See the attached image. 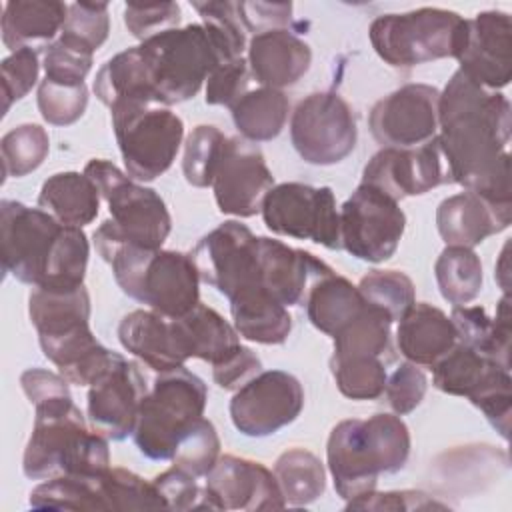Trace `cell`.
<instances>
[{"label": "cell", "mask_w": 512, "mask_h": 512, "mask_svg": "<svg viewBox=\"0 0 512 512\" xmlns=\"http://www.w3.org/2000/svg\"><path fill=\"white\" fill-rule=\"evenodd\" d=\"M510 132L508 98L456 70L438 100V144L450 180L492 202H512Z\"/></svg>", "instance_id": "1"}, {"label": "cell", "mask_w": 512, "mask_h": 512, "mask_svg": "<svg viewBox=\"0 0 512 512\" xmlns=\"http://www.w3.org/2000/svg\"><path fill=\"white\" fill-rule=\"evenodd\" d=\"M2 268L34 288L84 284L90 244L82 228L58 222L42 208L0 202Z\"/></svg>", "instance_id": "2"}, {"label": "cell", "mask_w": 512, "mask_h": 512, "mask_svg": "<svg viewBox=\"0 0 512 512\" xmlns=\"http://www.w3.org/2000/svg\"><path fill=\"white\" fill-rule=\"evenodd\" d=\"M410 444L408 426L398 414L338 422L326 446L328 470L338 496L350 502L376 490L380 474L404 468Z\"/></svg>", "instance_id": "3"}, {"label": "cell", "mask_w": 512, "mask_h": 512, "mask_svg": "<svg viewBox=\"0 0 512 512\" xmlns=\"http://www.w3.org/2000/svg\"><path fill=\"white\" fill-rule=\"evenodd\" d=\"M34 410V428L22 458L28 478L86 476L110 468L108 438L88 428L72 396L42 402Z\"/></svg>", "instance_id": "4"}, {"label": "cell", "mask_w": 512, "mask_h": 512, "mask_svg": "<svg viewBox=\"0 0 512 512\" xmlns=\"http://www.w3.org/2000/svg\"><path fill=\"white\" fill-rule=\"evenodd\" d=\"M102 258L124 294L162 316L180 318L200 302V274L190 254L118 244Z\"/></svg>", "instance_id": "5"}, {"label": "cell", "mask_w": 512, "mask_h": 512, "mask_svg": "<svg viewBox=\"0 0 512 512\" xmlns=\"http://www.w3.org/2000/svg\"><path fill=\"white\" fill-rule=\"evenodd\" d=\"M84 174L94 180L112 216L94 232L100 256L118 244L144 248H160L164 244L172 230V218L156 190L138 184L116 164L102 158L90 160L84 166Z\"/></svg>", "instance_id": "6"}, {"label": "cell", "mask_w": 512, "mask_h": 512, "mask_svg": "<svg viewBox=\"0 0 512 512\" xmlns=\"http://www.w3.org/2000/svg\"><path fill=\"white\" fill-rule=\"evenodd\" d=\"M138 50L164 106L196 96L212 70L228 60L220 42L204 24L164 30L146 38Z\"/></svg>", "instance_id": "7"}, {"label": "cell", "mask_w": 512, "mask_h": 512, "mask_svg": "<svg viewBox=\"0 0 512 512\" xmlns=\"http://www.w3.org/2000/svg\"><path fill=\"white\" fill-rule=\"evenodd\" d=\"M208 388L184 366L160 372L140 402L134 442L150 460H172L180 438L204 416Z\"/></svg>", "instance_id": "8"}, {"label": "cell", "mask_w": 512, "mask_h": 512, "mask_svg": "<svg viewBox=\"0 0 512 512\" xmlns=\"http://www.w3.org/2000/svg\"><path fill=\"white\" fill-rule=\"evenodd\" d=\"M464 32L466 18L452 10L430 6L378 16L368 28L372 48L394 68L456 58Z\"/></svg>", "instance_id": "9"}, {"label": "cell", "mask_w": 512, "mask_h": 512, "mask_svg": "<svg viewBox=\"0 0 512 512\" xmlns=\"http://www.w3.org/2000/svg\"><path fill=\"white\" fill-rule=\"evenodd\" d=\"M112 128L132 180L150 182L164 174L182 144L184 122L168 106L120 100L110 106Z\"/></svg>", "instance_id": "10"}, {"label": "cell", "mask_w": 512, "mask_h": 512, "mask_svg": "<svg viewBox=\"0 0 512 512\" xmlns=\"http://www.w3.org/2000/svg\"><path fill=\"white\" fill-rule=\"evenodd\" d=\"M32 508L48 510H156L166 508L152 482L124 468L86 476H56L30 492Z\"/></svg>", "instance_id": "11"}, {"label": "cell", "mask_w": 512, "mask_h": 512, "mask_svg": "<svg viewBox=\"0 0 512 512\" xmlns=\"http://www.w3.org/2000/svg\"><path fill=\"white\" fill-rule=\"evenodd\" d=\"M432 384L440 392L466 396L482 410L496 432L508 440L512 416V378L508 368L456 342V346L432 366Z\"/></svg>", "instance_id": "12"}, {"label": "cell", "mask_w": 512, "mask_h": 512, "mask_svg": "<svg viewBox=\"0 0 512 512\" xmlns=\"http://www.w3.org/2000/svg\"><path fill=\"white\" fill-rule=\"evenodd\" d=\"M260 212L266 228L274 234L310 240L330 250L342 248L340 212L328 186L302 182L274 184L264 196Z\"/></svg>", "instance_id": "13"}, {"label": "cell", "mask_w": 512, "mask_h": 512, "mask_svg": "<svg viewBox=\"0 0 512 512\" xmlns=\"http://www.w3.org/2000/svg\"><path fill=\"white\" fill-rule=\"evenodd\" d=\"M358 128L350 104L336 92H314L290 118V140L298 156L316 166L342 162L356 146Z\"/></svg>", "instance_id": "14"}, {"label": "cell", "mask_w": 512, "mask_h": 512, "mask_svg": "<svg viewBox=\"0 0 512 512\" xmlns=\"http://www.w3.org/2000/svg\"><path fill=\"white\" fill-rule=\"evenodd\" d=\"M200 280L216 288L228 300L264 290L258 262V236L236 220H226L190 252Z\"/></svg>", "instance_id": "15"}, {"label": "cell", "mask_w": 512, "mask_h": 512, "mask_svg": "<svg viewBox=\"0 0 512 512\" xmlns=\"http://www.w3.org/2000/svg\"><path fill=\"white\" fill-rule=\"evenodd\" d=\"M406 214L398 200L362 184L340 208V242L346 252L364 262L388 260L404 234Z\"/></svg>", "instance_id": "16"}, {"label": "cell", "mask_w": 512, "mask_h": 512, "mask_svg": "<svg viewBox=\"0 0 512 512\" xmlns=\"http://www.w3.org/2000/svg\"><path fill=\"white\" fill-rule=\"evenodd\" d=\"M302 408L300 380L284 370H266L236 390L230 400V418L244 436L264 438L292 424Z\"/></svg>", "instance_id": "17"}, {"label": "cell", "mask_w": 512, "mask_h": 512, "mask_svg": "<svg viewBox=\"0 0 512 512\" xmlns=\"http://www.w3.org/2000/svg\"><path fill=\"white\" fill-rule=\"evenodd\" d=\"M440 92L428 84H406L380 98L368 116L372 136L384 148H416L438 136Z\"/></svg>", "instance_id": "18"}, {"label": "cell", "mask_w": 512, "mask_h": 512, "mask_svg": "<svg viewBox=\"0 0 512 512\" xmlns=\"http://www.w3.org/2000/svg\"><path fill=\"white\" fill-rule=\"evenodd\" d=\"M452 182L438 136L416 148H382L362 172V184H370L394 200L420 196Z\"/></svg>", "instance_id": "19"}, {"label": "cell", "mask_w": 512, "mask_h": 512, "mask_svg": "<svg viewBox=\"0 0 512 512\" xmlns=\"http://www.w3.org/2000/svg\"><path fill=\"white\" fill-rule=\"evenodd\" d=\"M274 186V176L258 146L244 138H226L214 172L212 190L222 214L250 218Z\"/></svg>", "instance_id": "20"}, {"label": "cell", "mask_w": 512, "mask_h": 512, "mask_svg": "<svg viewBox=\"0 0 512 512\" xmlns=\"http://www.w3.org/2000/svg\"><path fill=\"white\" fill-rule=\"evenodd\" d=\"M146 392L148 384L138 364L118 356L88 388V418L94 430L110 440L130 436Z\"/></svg>", "instance_id": "21"}, {"label": "cell", "mask_w": 512, "mask_h": 512, "mask_svg": "<svg viewBox=\"0 0 512 512\" xmlns=\"http://www.w3.org/2000/svg\"><path fill=\"white\" fill-rule=\"evenodd\" d=\"M460 72L476 84L498 90L512 78V22L502 10H484L466 18V32L456 54Z\"/></svg>", "instance_id": "22"}, {"label": "cell", "mask_w": 512, "mask_h": 512, "mask_svg": "<svg viewBox=\"0 0 512 512\" xmlns=\"http://www.w3.org/2000/svg\"><path fill=\"white\" fill-rule=\"evenodd\" d=\"M204 478L212 510H282L286 506L274 472L260 462L224 454Z\"/></svg>", "instance_id": "23"}, {"label": "cell", "mask_w": 512, "mask_h": 512, "mask_svg": "<svg viewBox=\"0 0 512 512\" xmlns=\"http://www.w3.org/2000/svg\"><path fill=\"white\" fill-rule=\"evenodd\" d=\"M258 262L264 290L286 308L300 304L316 280L334 272L314 254L268 236H258Z\"/></svg>", "instance_id": "24"}, {"label": "cell", "mask_w": 512, "mask_h": 512, "mask_svg": "<svg viewBox=\"0 0 512 512\" xmlns=\"http://www.w3.org/2000/svg\"><path fill=\"white\" fill-rule=\"evenodd\" d=\"M512 222V202H492L466 190L444 198L436 210V228L446 246L472 248Z\"/></svg>", "instance_id": "25"}, {"label": "cell", "mask_w": 512, "mask_h": 512, "mask_svg": "<svg viewBox=\"0 0 512 512\" xmlns=\"http://www.w3.org/2000/svg\"><path fill=\"white\" fill-rule=\"evenodd\" d=\"M120 344L148 368L166 372L188 360L176 318L154 310H132L118 324Z\"/></svg>", "instance_id": "26"}, {"label": "cell", "mask_w": 512, "mask_h": 512, "mask_svg": "<svg viewBox=\"0 0 512 512\" xmlns=\"http://www.w3.org/2000/svg\"><path fill=\"white\" fill-rule=\"evenodd\" d=\"M310 46L288 28L254 34L248 42V68L264 88L294 86L310 68Z\"/></svg>", "instance_id": "27"}, {"label": "cell", "mask_w": 512, "mask_h": 512, "mask_svg": "<svg viewBox=\"0 0 512 512\" xmlns=\"http://www.w3.org/2000/svg\"><path fill=\"white\" fill-rule=\"evenodd\" d=\"M396 342L408 362L432 368L456 346L458 332L446 312L426 302H414L398 320Z\"/></svg>", "instance_id": "28"}, {"label": "cell", "mask_w": 512, "mask_h": 512, "mask_svg": "<svg viewBox=\"0 0 512 512\" xmlns=\"http://www.w3.org/2000/svg\"><path fill=\"white\" fill-rule=\"evenodd\" d=\"M458 342L478 350L490 360L510 370V338H512V314H510V292L498 302L496 316L480 306H454L450 314Z\"/></svg>", "instance_id": "29"}, {"label": "cell", "mask_w": 512, "mask_h": 512, "mask_svg": "<svg viewBox=\"0 0 512 512\" xmlns=\"http://www.w3.org/2000/svg\"><path fill=\"white\" fill-rule=\"evenodd\" d=\"M68 4L58 0H10L2 10V42L12 52L50 42L62 32Z\"/></svg>", "instance_id": "30"}, {"label": "cell", "mask_w": 512, "mask_h": 512, "mask_svg": "<svg viewBox=\"0 0 512 512\" xmlns=\"http://www.w3.org/2000/svg\"><path fill=\"white\" fill-rule=\"evenodd\" d=\"M38 208L62 224L82 228L98 216L100 190L84 172H58L42 184Z\"/></svg>", "instance_id": "31"}, {"label": "cell", "mask_w": 512, "mask_h": 512, "mask_svg": "<svg viewBox=\"0 0 512 512\" xmlns=\"http://www.w3.org/2000/svg\"><path fill=\"white\" fill-rule=\"evenodd\" d=\"M188 358H200L212 366L236 352L240 334L214 308L198 302L190 312L176 318Z\"/></svg>", "instance_id": "32"}, {"label": "cell", "mask_w": 512, "mask_h": 512, "mask_svg": "<svg viewBox=\"0 0 512 512\" xmlns=\"http://www.w3.org/2000/svg\"><path fill=\"white\" fill-rule=\"evenodd\" d=\"M94 92L108 108L120 100L162 104L152 86L150 72L142 60L138 46L118 52L98 70L94 80Z\"/></svg>", "instance_id": "33"}, {"label": "cell", "mask_w": 512, "mask_h": 512, "mask_svg": "<svg viewBox=\"0 0 512 512\" xmlns=\"http://www.w3.org/2000/svg\"><path fill=\"white\" fill-rule=\"evenodd\" d=\"M236 332L258 344H282L292 332V316L286 306L266 290H256L230 300Z\"/></svg>", "instance_id": "34"}, {"label": "cell", "mask_w": 512, "mask_h": 512, "mask_svg": "<svg viewBox=\"0 0 512 512\" xmlns=\"http://www.w3.org/2000/svg\"><path fill=\"white\" fill-rule=\"evenodd\" d=\"M364 306V298L348 278L328 274L316 280L306 294V314L314 328L334 336Z\"/></svg>", "instance_id": "35"}, {"label": "cell", "mask_w": 512, "mask_h": 512, "mask_svg": "<svg viewBox=\"0 0 512 512\" xmlns=\"http://www.w3.org/2000/svg\"><path fill=\"white\" fill-rule=\"evenodd\" d=\"M230 110L234 126L244 140L268 142L282 132L290 102L282 90L262 86L246 92Z\"/></svg>", "instance_id": "36"}, {"label": "cell", "mask_w": 512, "mask_h": 512, "mask_svg": "<svg viewBox=\"0 0 512 512\" xmlns=\"http://www.w3.org/2000/svg\"><path fill=\"white\" fill-rule=\"evenodd\" d=\"M390 326L392 318L364 300L362 310L332 336V356H376L390 362Z\"/></svg>", "instance_id": "37"}, {"label": "cell", "mask_w": 512, "mask_h": 512, "mask_svg": "<svg viewBox=\"0 0 512 512\" xmlns=\"http://www.w3.org/2000/svg\"><path fill=\"white\" fill-rule=\"evenodd\" d=\"M284 502L304 506L318 500L326 488V470L320 458L304 448H290L274 464Z\"/></svg>", "instance_id": "38"}, {"label": "cell", "mask_w": 512, "mask_h": 512, "mask_svg": "<svg viewBox=\"0 0 512 512\" xmlns=\"http://www.w3.org/2000/svg\"><path fill=\"white\" fill-rule=\"evenodd\" d=\"M434 274L442 298L454 306L472 302L482 290V262L472 248L446 246L434 264Z\"/></svg>", "instance_id": "39"}, {"label": "cell", "mask_w": 512, "mask_h": 512, "mask_svg": "<svg viewBox=\"0 0 512 512\" xmlns=\"http://www.w3.org/2000/svg\"><path fill=\"white\" fill-rule=\"evenodd\" d=\"M388 360L376 356H332L330 370L338 390L352 400H376L382 396Z\"/></svg>", "instance_id": "40"}, {"label": "cell", "mask_w": 512, "mask_h": 512, "mask_svg": "<svg viewBox=\"0 0 512 512\" xmlns=\"http://www.w3.org/2000/svg\"><path fill=\"white\" fill-rule=\"evenodd\" d=\"M4 176L22 178L34 172L50 150L48 132L40 124H20L0 140Z\"/></svg>", "instance_id": "41"}, {"label": "cell", "mask_w": 512, "mask_h": 512, "mask_svg": "<svg viewBox=\"0 0 512 512\" xmlns=\"http://www.w3.org/2000/svg\"><path fill=\"white\" fill-rule=\"evenodd\" d=\"M226 138L228 136L210 124H200L190 132L182 158V172L188 184L196 188L212 186Z\"/></svg>", "instance_id": "42"}, {"label": "cell", "mask_w": 512, "mask_h": 512, "mask_svg": "<svg viewBox=\"0 0 512 512\" xmlns=\"http://www.w3.org/2000/svg\"><path fill=\"white\" fill-rule=\"evenodd\" d=\"M358 290L368 304L382 308L392 322L400 320V316L416 302L412 280L398 270H372L360 280Z\"/></svg>", "instance_id": "43"}, {"label": "cell", "mask_w": 512, "mask_h": 512, "mask_svg": "<svg viewBox=\"0 0 512 512\" xmlns=\"http://www.w3.org/2000/svg\"><path fill=\"white\" fill-rule=\"evenodd\" d=\"M88 106V88L84 82H58L44 76L38 86V110L52 126H70L82 118Z\"/></svg>", "instance_id": "44"}, {"label": "cell", "mask_w": 512, "mask_h": 512, "mask_svg": "<svg viewBox=\"0 0 512 512\" xmlns=\"http://www.w3.org/2000/svg\"><path fill=\"white\" fill-rule=\"evenodd\" d=\"M220 458V438L210 420L204 416L180 438L172 454L174 466L196 478H204Z\"/></svg>", "instance_id": "45"}, {"label": "cell", "mask_w": 512, "mask_h": 512, "mask_svg": "<svg viewBox=\"0 0 512 512\" xmlns=\"http://www.w3.org/2000/svg\"><path fill=\"white\" fill-rule=\"evenodd\" d=\"M92 56L90 48L60 34V38L44 46L42 66L50 80L80 84L92 68Z\"/></svg>", "instance_id": "46"}, {"label": "cell", "mask_w": 512, "mask_h": 512, "mask_svg": "<svg viewBox=\"0 0 512 512\" xmlns=\"http://www.w3.org/2000/svg\"><path fill=\"white\" fill-rule=\"evenodd\" d=\"M110 18L106 2H74L68 4V16L62 36H68L92 52H96L108 38Z\"/></svg>", "instance_id": "47"}, {"label": "cell", "mask_w": 512, "mask_h": 512, "mask_svg": "<svg viewBox=\"0 0 512 512\" xmlns=\"http://www.w3.org/2000/svg\"><path fill=\"white\" fill-rule=\"evenodd\" d=\"M152 484L170 510H212L206 486H200L196 476L178 466L158 474Z\"/></svg>", "instance_id": "48"}, {"label": "cell", "mask_w": 512, "mask_h": 512, "mask_svg": "<svg viewBox=\"0 0 512 512\" xmlns=\"http://www.w3.org/2000/svg\"><path fill=\"white\" fill-rule=\"evenodd\" d=\"M2 68V94H4V114L16 100H22L32 86L38 82L40 62L38 52L30 46L20 48L6 56L0 64Z\"/></svg>", "instance_id": "49"}, {"label": "cell", "mask_w": 512, "mask_h": 512, "mask_svg": "<svg viewBox=\"0 0 512 512\" xmlns=\"http://www.w3.org/2000/svg\"><path fill=\"white\" fill-rule=\"evenodd\" d=\"M124 24L128 32L146 40L164 30L178 28L180 24V6L176 2H154V4H138L130 2L124 8Z\"/></svg>", "instance_id": "50"}, {"label": "cell", "mask_w": 512, "mask_h": 512, "mask_svg": "<svg viewBox=\"0 0 512 512\" xmlns=\"http://www.w3.org/2000/svg\"><path fill=\"white\" fill-rule=\"evenodd\" d=\"M248 82L250 68L242 56L218 64L206 80V104L232 108L248 92Z\"/></svg>", "instance_id": "51"}, {"label": "cell", "mask_w": 512, "mask_h": 512, "mask_svg": "<svg viewBox=\"0 0 512 512\" xmlns=\"http://www.w3.org/2000/svg\"><path fill=\"white\" fill-rule=\"evenodd\" d=\"M428 388L426 374L412 362L400 364L388 378L384 386L386 404L394 410V414L404 416L412 412L424 398Z\"/></svg>", "instance_id": "52"}, {"label": "cell", "mask_w": 512, "mask_h": 512, "mask_svg": "<svg viewBox=\"0 0 512 512\" xmlns=\"http://www.w3.org/2000/svg\"><path fill=\"white\" fill-rule=\"evenodd\" d=\"M444 510L448 504L434 500L420 490H392V492H370L354 498L346 504V510Z\"/></svg>", "instance_id": "53"}, {"label": "cell", "mask_w": 512, "mask_h": 512, "mask_svg": "<svg viewBox=\"0 0 512 512\" xmlns=\"http://www.w3.org/2000/svg\"><path fill=\"white\" fill-rule=\"evenodd\" d=\"M258 372H262V362L246 346H240L226 360L212 366V378L224 390H238L242 384H246Z\"/></svg>", "instance_id": "54"}, {"label": "cell", "mask_w": 512, "mask_h": 512, "mask_svg": "<svg viewBox=\"0 0 512 512\" xmlns=\"http://www.w3.org/2000/svg\"><path fill=\"white\" fill-rule=\"evenodd\" d=\"M240 20L246 32H266L276 28H286L292 18V4H270V2H236Z\"/></svg>", "instance_id": "55"}, {"label": "cell", "mask_w": 512, "mask_h": 512, "mask_svg": "<svg viewBox=\"0 0 512 512\" xmlns=\"http://www.w3.org/2000/svg\"><path fill=\"white\" fill-rule=\"evenodd\" d=\"M68 384L70 382L62 374H54L44 368H28L20 374V386L34 406L48 400L72 396Z\"/></svg>", "instance_id": "56"}, {"label": "cell", "mask_w": 512, "mask_h": 512, "mask_svg": "<svg viewBox=\"0 0 512 512\" xmlns=\"http://www.w3.org/2000/svg\"><path fill=\"white\" fill-rule=\"evenodd\" d=\"M496 278L504 290V294H508V278H510V272H508V244L502 248V254H500V264L496 266Z\"/></svg>", "instance_id": "57"}]
</instances>
